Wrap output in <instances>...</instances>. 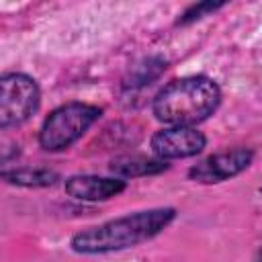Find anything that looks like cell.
I'll list each match as a JSON object with an SVG mask.
<instances>
[{
  "label": "cell",
  "instance_id": "6da1fadb",
  "mask_svg": "<svg viewBox=\"0 0 262 262\" xmlns=\"http://www.w3.org/2000/svg\"><path fill=\"white\" fill-rule=\"evenodd\" d=\"M176 217L172 207L137 211L125 217L78 231L72 237V250L78 254H106L135 248L162 233Z\"/></svg>",
  "mask_w": 262,
  "mask_h": 262
},
{
  "label": "cell",
  "instance_id": "7a4b0ae2",
  "mask_svg": "<svg viewBox=\"0 0 262 262\" xmlns=\"http://www.w3.org/2000/svg\"><path fill=\"white\" fill-rule=\"evenodd\" d=\"M221 102L217 82L207 76H186L166 84L154 98L156 119L172 127H192L209 119Z\"/></svg>",
  "mask_w": 262,
  "mask_h": 262
},
{
  "label": "cell",
  "instance_id": "3957f363",
  "mask_svg": "<svg viewBox=\"0 0 262 262\" xmlns=\"http://www.w3.org/2000/svg\"><path fill=\"white\" fill-rule=\"evenodd\" d=\"M102 115L94 104L68 102L51 111L39 131V145L45 151H61L76 143Z\"/></svg>",
  "mask_w": 262,
  "mask_h": 262
},
{
  "label": "cell",
  "instance_id": "277c9868",
  "mask_svg": "<svg viewBox=\"0 0 262 262\" xmlns=\"http://www.w3.org/2000/svg\"><path fill=\"white\" fill-rule=\"evenodd\" d=\"M41 102L39 86L33 78L20 72H10L0 78V127L25 123Z\"/></svg>",
  "mask_w": 262,
  "mask_h": 262
},
{
  "label": "cell",
  "instance_id": "5b68a950",
  "mask_svg": "<svg viewBox=\"0 0 262 262\" xmlns=\"http://www.w3.org/2000/svg\"><path fill=\"white\" fill-rule=\"evenodd\" d=\"M252 158H254L252 149H246V147L219 151V154H213V156L201 160L199 164H194L188 170V176L194 182H203V184L223 182V180H229V178L242 174L252 164Z\"/></svg>",
  "mask_w": 262,
  "mask_h": 262
},
{
  "label": "cell",
  "instance_id": "8992f818",
  "mask_svg": "<svg viewBox=\"0 0 262 262\" xmlns=\"http://www.w3.org/2000/svg\"><path fill=\"white\" fill-rule=\"evenodd\" d=\"M205 145V135L192 127H166L156 131L151 137V149L160 160L190 158L203 151Z\"/></svg>",
  "mask_w": 262,
  "mask_h": 262
},
{
  "label": "cell",
  "instance_id": "52a82bcc",
  "mask_svg": "<svg viewBox=\"0 0 262 262\" xmlns=\"http://www.w3.org/2000/svg\"><path fill=\"white\" fill-rule=\"evenodd\" d=\"M125 190V180L94 174H76L66 180V192L78 201H106Z\"/></svg>",
  "mask_w": 262,
  "mask_h": 262
},
{
  "label": "cell",
  "instance_id": "ba28073f",
  "mask_svg": "<svg viewBox=\"0 0 262 262\" xmlns=\"http://www.w3.org/2000/svg\"><path fill=\"white\" fill-rule=\"evenodd\" d=\"M168 168L166 160L160 158H147V156H121L113 160L111 170L119 178H137V176H149L160 174Z\"/></svg>",
  "mask_w": 262,
  "mask_h": 262
},
{
  "label": "cell",
  "instance_id": "9c48e42d",
  "mask_svg": "<svg viewBox=\"0 0 262 262\" xmlns=\"http://www.w3.org/2000/svg\"><path fill=\"white\" fill-rule=\"evenodd\" d=\"M2 178L10 184L27 186V188H43L51 186L59 180L57 172L47 170V168H16V170H4Z\"/></svg>",
  "mask_w": 262,
  "mask_h": 262
},
{
  "label": "cell",
  "instance_id": "30bf717a",
  "mask_svg": "<svg viewBox=\"0 0 262 262\" xmlns=\"http://www.w3.org/2000/svg\"><path fill=\"white\" fill-rule=\"evenodd\" d=\"M164 68H166V63L162 59H145L131 72V78H129V82H125V86L135 88V86L151 84V80H156L164 72Z\"/></svg>",
  "mask_w": 262,
  "mask_h": 262
},
{
  "label": "cell",
  "instance_id": "8fae6325",
  "mask_svg": "<svg viewBox=\"0 0 262 262\" xmlns=\"http://www.w3.org/2000/svg\"><path fill=\"white\" fill-rule=\"evenodd\" d=\"M223 4H213V2H201V4H194L190 6L180 18H178V25H186V23H192L196 18H203L207 12H215L217 8H221Z\"/></svg>",
  "mask_w": 262,
  "mask_h": 262
},
{
  "label": "cell",
  "instance_id": "7c38bea8",
  "mask_svg": "<svg viewBox=\"0 0 262 262\" xmlns=\"http://www.w3.org/2000/svg\"><path fill=\"white\" fill-rule=\"evenodd\" d=\"M256 262H262V248L258 250V256H256Z\"/></svg>",
  "mask_w": 262,
  "mask_h": 262
}]
</instances>
